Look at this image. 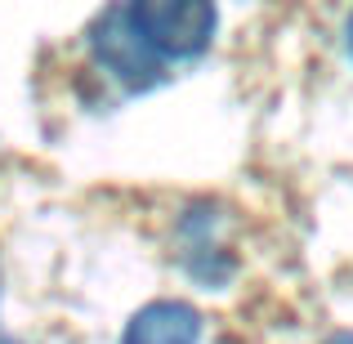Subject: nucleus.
Instances as JSON below:
<instances>
[{
  "label": "nucleus",
  "mask_w": 353,
  "mask_h": 344,
  "mask_svg": "<svg viewBox=\"0 0 353 344\" xmlns=\"http://www.w3.org/2000/svg\"><path fill=\"white\" fill-rule=\"evenodd\" d=\"M121 14L157 59H192L215 36V0H125Z\"/></svg>",
  "instance_id": "nucleus-1"
},
{
  "label": "nucleus",
  "mask_w": 353,
  "mask_h": 344,
  "mask_svg": "<svg viewBox=\"0 0 353 344\" xmlns=\"http://www.w3.org/2000/svg\"><path fill=\"white\" fill-rule=\"evenodd\" d=\"M94 45H99V59H103L121 81H130V85H148V81H157V72H161V68H157V54L130 32L125 14L108 18V23L99 27Z\"/></svg>",
  "instance_id": "nucleus-2"
},
{
  "label": "nucleus",
  "mask_w": 353,
  "mask_h": 344,
  "mask_svg": "<svg viewBox=\"0 0 353 344\" xmlns=\"http://www.w3.org/2000/svg\"><path fill=\"white\" fill-rule=\"evenodd\" d=\"M201 340V318L188 304H148L143 313H134V322L125 327L121 344H197Z\"/></svg>",
  "instance_id": "nucleus-3"
},
{
  "label": "nucleus",
  "mask_w": 353,
  "mask_h": 344,
  "mask_svg": "<svg viewBox=\"0 0 353 344\" xmlns=\"http://www.w3.org/2000/svg\"><path fill=\"white\" fill-rule=\"evenodd\" d=\"M327 344H353V336H349V331H340V336H331Z\"/></svg>",
  "instance_id": "nucleus-4"
},
{
  "label": "nucleus",
  "mask_w": 353,
  "mask_h": 344,
  "mask_svg": "<svg viewBox=\"0 0 353 344\" xmlns=\"http://www.w3.org/2000/svg\"><path fill=\"white\" fill-rule=\"evenodd\" d=\"M345 36H349V54H353V14H349V27H345Z\"/></svg>",
  "instance_id": "nucleus-5"
},
{
  "label": "nucleus",
  "mask_w": 353,
  "mask_h": 344,
  "mask_svg": "<svg viewBox=\"0 0 353 344\" xmlns=\"http://www.w3.org/2000/svg\"><path fill=\"white\" fill-rule=\"evenodd\" d=\"M0 344H14V340H5V336H0Z\"/></svg>",
  "instance_id": "nucleus-6"
}]
</instances>
